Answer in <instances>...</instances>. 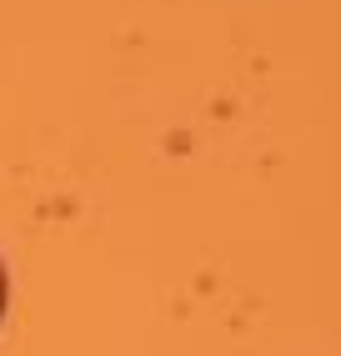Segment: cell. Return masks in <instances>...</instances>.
<instances>
[{
  "instance_id": "obj_1",
  "label": "cell",
  "mask_w": 341,
  "mask_h": 356,
  "mask_svg": "<svg viewBox=\"0 0 341 356\" xmlns=\"http://www.w3.org/2000/svg\"><path fill=\"white\" fill-rule=\"evenodd\" d=\"M0 312H6V271H0Z\"/></svg>"
}]
</instances>
